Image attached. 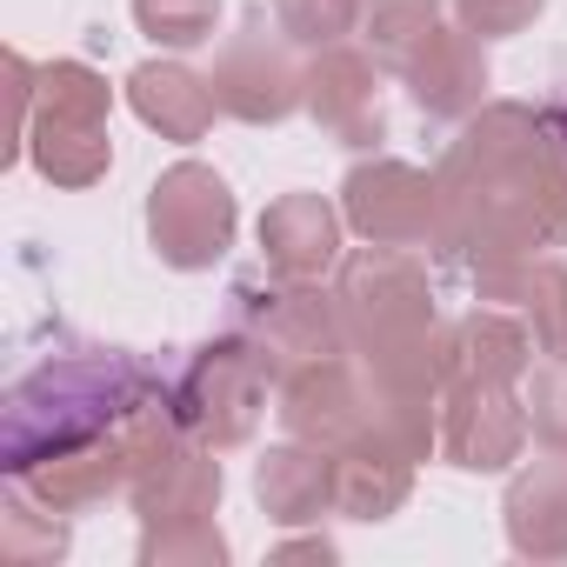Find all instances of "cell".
I'll use <instances>...</instances> for the list:
<instances>
[{
    "mask_svg": "<svg viewBox=\"0 0 567 567\" xmlns=\"http://www.w3.org/2000/svg\"><path fill=\"white\" fill-rule=\"evenodd\" d=\"M34 514H41V501L28 487L8 494V507H0V547H8V560H61L68 554V527L61 520L34 527Z\"/></svg>",
    "mask_w": 567,
    "mask_h": 567,
    "instance_id": "obj_25",
    "label": "cell"
},
{
    "mask_svg": "<svg viewBox=\"0 0 567 567\" xmlns=\"http://www.w3.org/2000/svg\"><path fill=\"white\" fill-rule=\"evenodd\" d=\"M534 368V334L514 308L474 301L461 321H447V381H487V388H520ZM441 381V388H447Z\"/></svg>",
    "mask_w": 567,
    "mask_h": 567,
    "instance_id": "obj_15",
    "label": "cell"
},
{
    "mask_svg": "<svg viewBox=\"0 0 567 567\" xmlns=\"http://www.w3.org/2000/svg\"><path fill=\"white\" fill-rule=\"evenodd\" d=\"M527 427L547 454H567V361H540L527 368Z\"/></svg>",
    "mask_w": 567,
    "mask_h": 567,
    "instance_id": "obj_26",
    "label": "cell"
},
{
    "mask_svg": "<svg viewBox=\"0 0 567 567\" xmlns=\"http://www.w3.org/2000/svg\"><path fill=\"white\" fill-rule=\"evenodd\" d=\"M240 341L260 354V368L274 374V388L315 368V361H334L348 354V328H341V301L321 295V280H280V288H240Z\"/></svg>",
    "mask_w": 567,
    "mask_h": 567,
    "instance_id": "obj_5",
    "label": "cell"
},
{
    "mask_svg": "<svg viewBox=\"0 0 567 567\" xmlns=\"http://www.w3.org/2000/svg\"><path fill=\"white\" fill-rule=\"evenodd\" d=\"M441 28V0H368V14H361V34H368V54L401 74L408 54Z\"/></svg>",
    "mask_w": 567,
    "mask_h": 567,
    "instance_id": "obj_21",
    "label": "cell"
},
{
    "mask_svg": "<svg viewBox=\"0 0 567 567\" xmlns=\"http://www.w3.org/2000/svg\"><path fill=\"white\" fill-rule=\"evenodd\" d=\"M341 220L374 247H408V254L434 247L441 240V181L394 154L354 161L341 181Z\"/></svg>",
    "mask_w": 567,
    "mask_h": 567,
    "instance_id": "obj_8",
    "label": "cell"
},
{
    "mask_svg": "<svg viewBox=\"0 0 567 567\" xmlns=\"http://www.w3.org/2000/svg\"><path fill=\"white\" fill-rule=\"evenodd\" d=\"M214 101L220 114L247 121V127H274L308 107V68L295 54V41L280 34V21L267 28V14L254 8L240 21V34H227V48L214 54Z\"/></svg>",
    "mask_w": 567,
    "mask_h": 567,
    "instance_id": "obj_6",
    "label": "cell"
},
{
    "mask_svg": "<svg viewBox=\"0 0 567 567\" xmlns=\"http://www.w3.org/2000/svg\"><path fill=\"white\" fill-rule=\"evenodd\" d=\"M214 21H220V0H134V28L154 48H167V54L207 48L214 41Z\"/></svg>",
    "mask_w": 567,
    "mask_h": 567,
    "instance_id": "obj_22",
    "label": "cell"
},
{
    "mask_svg": "<svg viewBox=\"0 0 567 567\" xmlns=\"http://www.w3.org/2000/svg\"><path fill=\"white\" fill-rule=\"evenodd\" d=\"M441 181L434 254L481 267H514L567 240V141L520 101H487L454 134Z\"/></svg>",
    "mask_w": 567,
    "mask_h": 567,
    "instance_id": "obj_1",
    "label": "cell"
},
{
    "mask_svg": "<svg viewBox=\"0 0 567 567\" xmlns=\"http://www.w3.org/2000/svg\"><path fill=\"white\" fill-rule=\"evenodd\" d=\"M267 388H274V374L260 368V354L240 334H227V341L194 348V361H187V374L174 381L167 401H174V421L200 447L227 454V447H247L254 441V427L267 414Z\"/></svg>",
    "mask_w": 567,
    "mask_h": 567,
    "instance_id": "obj_4",
    "label": "cell"
},
{
    "mask_svg": "<svg viewBox=\"0 0 567 567\" xmlns=\"http://www.w3.org/2000/svg\"><path fill=\"white\" fill-rule=\"evenodd\" d=\"M547 0H454V21L481 41H507V34H527L540 21Z\"/></svg>",
    "mask_w": 567,
    "mask_h": 567,
    "instance_id": "obj_27",
    "label": "cell"
},
{
    "mask_svg": "<svg viewBox=\"0 0 567 567\" xmlns=\"http://www.w3.org/2000/svg\"><path fill=\"white\" fill-rule=\"evenodd\" d=\"M474 295L514 308L527 321L540 361H567V267L560 260L534 254V260H514V267H481Z\"/></svg>",
    "mask_w": 567,
    "mask_h": 567,
    "instance_id": "obj_16",
    "label": "cell"
},
{
    "mask_svg": "<svg viewBox=\"0 0 567 567\" xmlns=\"http://www.w3.org/2000/svg\"><path fill=\"white\" fill-rule=\"evenodd\" d=\"M527 401L514 388L487 381H447L441 388V461L461 474H501L527 447Z\"/></svg>",
    "mask_w": 567,
    "mask_h": 567,
    "instance_id": "obj_9",
    "label": "cell"
},
{
    "mask_svg": "<svg viewBox=\"0 0 567 567\" xmlns=\"http://www.w3.org/2000/svg\"><path fill=\"white\" fill-rule=\"evenodd\" d=\"M114 87L87 61H48L34 74V114H28V161L54 187H94L114 167Z\"/></svg>",
    "mask_w": 567,
    "mask_h": 567,
    "instance_id": "obj_3",
    "label": "cell"
},
{
    "mask_svg": "<svg viewBox=\"0 0 567 567\" xmlns=\"http://www.w3.org/2000/svg\"><path fill=\"white\" fill-rule=\"evenodd\" d=\"M220 487L227 481H220L214 447H200L194 434H174L134 467L127 501H134L141 527H174V520H207L220 507Z\"/></svg>",
    "mask_w": 567,
    "mask_h": 567,
    "instance_id": "obj_12",
    "label": "cell"
},
{
    "mask_svg": "<svg viewBox=\"0 0 567 567\" xmlns=\"http://www.w3.org/2000/svg\"><path fill=\"white\" fill-rule=\"evenodd\" d=\"M341 207L328 194H280L260 207V260L274 280H321L341 267Z\"/></svg>",
    "mask_w": 567,
    "mask_h": 567,
    "instance_id": "obj_14",
    "label": "cell"
},
{
    "mask_svg": "<svg viewBox=\"0 0 567 567\" xmlns=\"http://www.w3.org/2000/svg\"><path fill=\"white\" fill-rule=\"evenodd\" d=\"M127 107L161 134V141H200L207 127H214V114H220V101H214V81L207 74H194V68H181V61H141L134 74H127Z\"/></svg>",
    "mask_w": 567,
    "mask_h": 567,
    "instance_id": "obj_19",
    "label": "cell"
},
{
    "mask_svg": "<svg viewBox=\"0 0 567 567\" xmlns=\"http://www.w3.org/2000/svg\"><path fill=\"white\" fill-rule=\"evenodd\" d=\"M147 401H161V381L121 354V348H81L41 361L14 394H8V427H0V467L21 481L48 454L87 447L114 427H127Z\"/></svg>",
    "mask_w": 567,
    "mask_h": 567,
    "instance_id": "obj_2",
    "label": "cell"
},
{
    "mask_svg": "<svg viewBox=\"0 0 567 567\" xmlns=\"http://www.w3.org/2000/svg\"><path fill=\"white\" fill-rule=\"evenodd\" d=\"M267 14L280 21V34L295 48H334L361 28L368 0H267Z\"/></svg>",
    "mask_w": 567,
    "mask_h": 567,
    "instance_id": "obj_24",
    "label": "cell"
},
{
    "mask_svg": "<svg viewBox=\"0 0 567 567\" xmlns=\"http://www.w3.org/2000/svg\"><path fill=\"white\" fill-rule=\"evenodd\" d=\"M234 227H240V207H234V187L207 167V161H174L154 187H147V240L167 267L181 274H200L214 267L227 247H234Z\"/></svg>",
    "mask_w": 567,
    "mask_h": 567,
    "instance_id": "obj_7",
    "label": "cell"
},
{
    "mask_svg": "<svg viewBox=\"0 0 567 567\" xmlns=\"http://www.w3.org/2000/svg\"><path fill=\"white\" fill-rule=\"evenodd\" d=\"M254 501L274 527H308V520L334 514V454L288 434L254 461Z\"/></svg>",
    "mask_w": 567,
    "mask_h": 567,
    "instance_id": "obj_17",
    "label": "cell"
},
{
    "mask_svg": "<svg viewBox=\"0 0 567 567\" xmlns=\"http://www.w3.org/2000/svg\"><path fill=\"white\" fill-rule=\"evenodd\" d=\"M227 534L207 520H174V527H141V567H227Z\"/></svg>",
    "mask_w": 567,
    "mask_h": 567,
    "instance_id": "obj_23",
    "label": "cell"
},
{
    "mask_svg": "<svg viewBox=\"0 0 567 567\" xmlns=\"http://www.w3.org/2000/svg\"><path fill=\"white\" fill-rule=\"evenodd\" d=\"M414 494V461L381 447V441H361L348 454H334V514L341 520H388L401 514Z\"/></svg>",
    "mask_w": 567,
    "mask_h": 567,
    "instance_id": "obj_20",
    "label": "cell"
},
{
    "mask_svg": "<svg viewBox=\"0 0 567 567\" xmlns=\"http://www.w3.org/2000/svg\"><path fill=\"white\" fill-rule=\"evenodd\" d=\"M308 114L321 134L341 147H374L388 141V107H381V61L361 48H315L308 61Z\"/></svg>",
    "mask_w": 567,
    "mask_h": 567,
    "instance_id": "obj_11",
    "label": "cell"
},
{
    "mask_svg": "<svg viewBox=\"0 0 567 567\" xmlns=\"http://www.w3.org/2000/svg\"><path fill=\"white\" fill-rule=\"evenodd\" d=\"M280 394V427L295 441H315L328 454H348L361 441H374V421H368V381L354 368V354H334V361H315L301 374H288L274 388Z\"/></svg>",
    "mask_w": 567,
    "mask_h": 567,
    "instance_id": "obj_10",
    "label": "cell"
},
{
    "mask_svg": "<svg viewBox=\"0 0 567 567\" xmlns=\"http://www.w3.org/2000/svg\"><path fill=\"white\" fill-rule=\"evenodd\" d=\"M501 527L520 560H567V454L534 461L507 481Z\"/></svg>",
    "mask_w": 567,
    "mask_h": 567,
    "instance_id": "obj_18",
    "label": "cell"
},
{
    "mask_svg": "<svg viewBox=\"0 0 567 567\" xmlns=\"http://www.w3.org/2000/svg\"><path fill=\"white\" fill-rule=\"evenodd\" d=\"M487 48L481 34H467L461 21H441L401 68V87L421 114L434 121H467L474 107H487Z\"/></svg>",
    "mask_w": 567,
    "mask_h": 567,
    "instance_id": "obj_13",
    "label": "cell"
},
{
    "mask_svg": "<svg viewBox=\"0 0 567 567\" xmlns=\"http://www.w3.org/2000/svg\"><path fill=\"white\" fill-rule=\"evenodd\" d=\"M280 554H315V560H334V540H288Z\"/></svg>",
    "mask_w": 567,
    "mask_h": 567,
    "instance_id": "obj_28",
    "label": "cell"
}]
</instances>
